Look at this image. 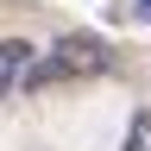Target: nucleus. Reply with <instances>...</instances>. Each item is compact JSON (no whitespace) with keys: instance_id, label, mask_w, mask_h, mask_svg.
I'll list each match as a JSON object with an SVG mask.
<instances>
[{"instance_id":"obj_1","label":"nucleus","mask_w":151,"mask_h":151,"mask_svg":"<svg viewBox=\"0 0 151 151\" xmlns=\"http://www.w3.org/2000/svg\"><path fill=\"white\" fill-rule=\"evenodd\" d=\"M113 69V50H107V38H94V32H69V38H57L50 50H38V63L25 76V88H63V82H94V76H107Z\"/></svg>"},{"instance_id":"obj_2","label":"nucleus","mask_w":151,"mask_h":151,"mask_svg":"<svg viewBox=\"0 0 151 151\" xmlns=\"http://www.w3.org/2000/svg\"><path fill=\"white\" fill-rule=\"evenodd\" d=\"M32 63H38V44H32V38H0V101L25 88Z\"/></svg>"},{"instance_id":"obj_3","label":"nucleus","mask_w":151,"mask_h":151,"mask_svg":"<svg viewBox=\"0 0 151 151\" xmlns=\"http://www.w3.org/2000/svg\"><path fill=\"white\" fill-rule=\"evenodd\" d=\"M126 151H151V113H132V126H126Z\"/></svg>"},{"instance_id":"obj_4","label":"nucleus","mask_w":151,"mask_h":151,"mask_svg":"<svg viewBox=\"0 0 151 151\" xmlns=\"http://www.w3.org/2000/svg\"><path fill=\"white\" fill-rule=\"evenodd\" d=\"M145 19H151V0H145Z\"/></svg>"}]
</instances>
